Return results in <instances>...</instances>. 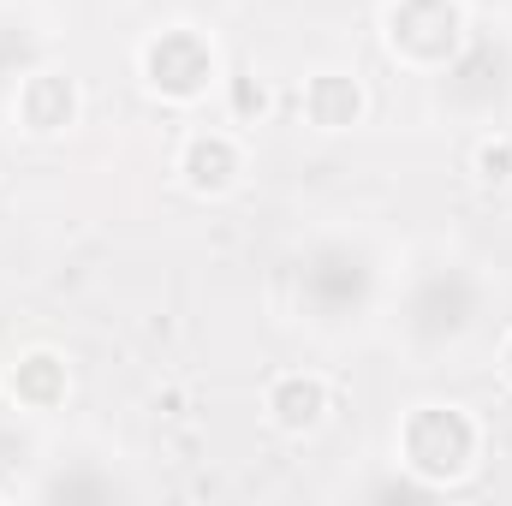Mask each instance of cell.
Returning a JSON list of instances; mask_svg holds the SVG:
<instances>
[{
  "label": "cell",
  "mask_w": 512,
  "mask_h": 506,
  "mask_svg": "<svg viewBox=\"0 0 512 506\" xmlns=\"http://www.w3.org/2000/svg\"><path fill=\"white\" fill-rule=\"evenodd\" d=\"M507 376H512V346H507Z\"/></svg>",
  "instance_id": "cell-9"
},
{
  "label": "cell",
  "mask_w": 512,
  "mask_h": 506,
  "mask_svg": "<svg viewBox=\"0 0 512 506\" xmlns=\"http://www.w3.org/2000/svg\"><path fill=\"white\" fill-rule=\"evenodd\" d=\"M72 108H78L72 84H66V78H54V72H42V78L24 90V120H30V131H60V126H72Z\"/></svg>",
  "instance_id": "cell-6"
},
{
  "label": "cell",
  "mask_w": 512,
  "mask_h": 506,
  "mask_svg": "<svg viewBox=\"0 0 512 506\" xmlns=\"http://www.w3.org/2000/svg\"><path fill=\"white\" fill-rule=\"evenodd\" d=\"M304 114H310V126H322V131H346V126H358V114H364V90L352 78H340V72H322L304 90Z\"/></svg>",
  "instance_id": "cell-4"
},
{
  "label": "cell",
  "mask_w": 512,
  "mask_h": 506,
  "mask_svg": "<svg viewBox=\"0 0 512 506\" xmlns=\"http://www.w3.org/2000/svg\"><path fill=\"white\" fill-rule=\"evenodd\" d=\"M322 411H328V387H322L316 376H280L274 387H268V423L286 429V435L316 429Z\"/></svg>",
  "instance_id": "cell-3"
},
{
  "label": "cell",
  "mask_w": 512,
  "mask_h": 506,
  "mask_svg": "<svg viewBox=\"0 0 512 506\" xmlns=\"http://www.w3.org/2000/svg\"><path fill=\"white\" fill-rule=\"evenodd\" d=\"M405 465L429 483H453L477 465V423L459 405H417L405 417Z\"/></svg>",
  "instance_id": "cell-1"
},
{
  "label": "cell",
  "mask_w": 512,
  "mask_h": 506,
  "mask_svg": "<svg viewBox=\"0 0 512 506\" xmlns=\"http://www.w3.org/2000/svg\"><path fill=\"white\" fill-rule=\"evenodd\" d=\"M12 393H18V399H30V405H54V399L66 393V370H60V358L30 352V358L18 364V376H12Z\"/></svg>",
  "instance_id": "cell-7"
},
{
  "label": "cell",
  "mask_w": 512,
  "mask_h": 506,
  "mask_svg": "<svg viewBox=\"0 0 512 506\" xmlns=\"http://www.w3.org/2000/svg\"><path fill=\"white\" fill-rule=\"evenodd\" d=\"M185 179L191 191H227L239 179V149L227 137H191L185 149Z\"/></svg>",
  "instance_id": "cell-5"
},
{
  "label": "cell",
  "mask_w": 512,
  "mask_h": 506,
  "mask_svg": "<svg viewBox=\"0 0 512 506\" xmlns=\"http://www.w3.org/2000/svg\"><path fill=\"white\" fill-rule=\"evenodd\" d=\"M143 72H149V84L167 90V96H203L209 78H215V54H209L191 30H167L161 42L143 48Z\"/></svg>",
  "instance_id": "cell-2"
},
{
  "label": "cell",
  "mask_w": 512,
  "mask_h": 506,
  "mask_svg": "<svg viewBox=\"0 0 512 506\" xmlns=\"http://www.w3.org/2000/svg\"><path fill=\"white\" fill-rule=\"evenodd\" d=\"M477 173H483L489 185H507V179H512V143H507V137H495V143H483V149H477Z\"/></svg>",
  "instance_id": "cell-8"
}]
</instances>
